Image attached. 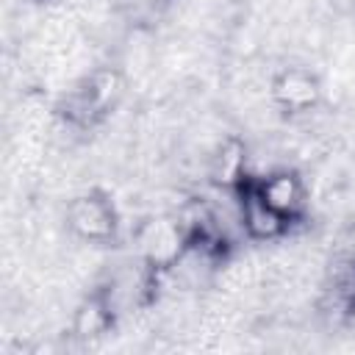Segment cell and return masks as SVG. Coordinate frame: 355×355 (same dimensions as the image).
Returning a JSON list of instances; mask_svg holds the SVG:
<instances>
[{"mask_svg":"<svg viewBox=\"0 0 355 355\" xmlns=\"http://www.w3.org/2000/svg\"><path fill=\"white\" fill-rule=\"evenodd\" d=\"M67 227L86 244H105L116 233V211L100 191H83L67 205Z\"/></svg>","mask_w":355,"mask_h":355,"instance_id":"1","label":"cell"},{"mask_svg":"<svg viewBox=\"0 0 355 355\" xmlns=\"http://www.w3.org/2000/svg\"><path fill=\"white\" fill-rule=\"evenodd\" d=\"M186 241H189V236H186L183 225L175 222V219H150V222H144L136 230L139 252H141V258L153 269L169 266L180 255V250L186 247Z\"/></svg>","mask_w":355,"mask_h":355,"instance_id":"2","label":"cell"},{"mask_svg":"<svg viewBox=\"0 0 355 355\" xmlns=\"http://www.w3.org/2000/svg\"><path fill=\"white\" fill-rule=\"evenodd\" d=\"M272 92V100L275 105H280L283 111H291V114H308L316 108L319 97H322V89H319V80L300 69V67H288V69H280L269 86Z\"/></svg>","mask_w":355,"mask_h":355,"instance_id":"3","label":"cell"},{"mask_svg":"<svg viewBox=\"0 0 355 355\" xmlns=\"http://www.w3.org/2000/svg\"><path fill=\"white\" fill-rule=\"evenodd\" d=\"M241 222H244V233L258 241H275L288 227V219L277 214L250 180L241 183Z\"/></svg>","mask_w":355,"mask_h":355,"instance_id":"4","label":"cell"},{"mask_svg":"<svg viewBox=\"0 0 355 355\" xmlns=\"http://www.w3.org/2000/svg\"><path fill=\"white\" fill-rule=\"evenodd\" d=\"M252 183V180H250ZM255 189L261 191V197L277 211L283 214L288 222L297 219L305 208V186L302 180L297 178V172L286 169V166H277L272 169L269 175H263L261 180H255Z\"/></svg>","mask_w":355,"mask_h":355,"instance_id":"5","label":"cell"},{"mask_svg":"<svg viewBox=\"0 0 355 355\" xmlns=\"http://www.w3.org/2000/svg\"><path fill=\"white\" fill-rule=\"evenodd\" d=\"M208 172L216 186H241L247 183V147L236 139L222 141L208 158Z\"/></svg>","mask_w":355,"mask_h":355,"instance_id":"6","label":"cell"},{"mask_svg":"<svg viewBox=\"0 0 355 355\" xmlns=\"http://www.w3.org/2000/svg\"><path fill=\"white\" fill-rule=\"evenodd\" d=\"M111 322H114V311L108 308L105 297L97 291V294H89L78 302V308L72 313V333L80 341L100 338L103 333H108Z\"/></svg>","mask_w":355,"mask_h":355,"instance_id":"7","label":"cell"}]
</instances>
